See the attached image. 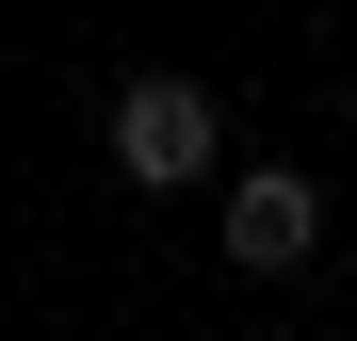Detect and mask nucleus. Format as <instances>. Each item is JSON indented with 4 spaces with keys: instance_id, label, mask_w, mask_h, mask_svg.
<instances>
[{
    "instance_id": "f257e3e1",
    "label": "nucleus",
    "mask_w": 357,
    "mask_h": 341,
    "mask_svg": "<svg viewBox=\"0 0 357 341\" xmlns=\"http://www.w3.org/2000/svg\"><path fill=\"white\" fill-rule=\"evenodd\" d=\"M114 179H146V195L211 179V98L195 82H130V98H114Z\"/></svg>"
},
{
    "instance_id": "f03ea898",
    "label": "nucleus",
    "mask_w": 357,
    "mask_h": 341,
    "mask_svg": "<svg viewBox=\"0 0 357 341\" xmlns=\"http://www.w3.org/2000/svg\"><path fill=\"white\" fill-rule=\"evenodd\" d=\"M309 179H227V260H244V276H292V260H309Z\"/></svg>"
}]
</instances>
